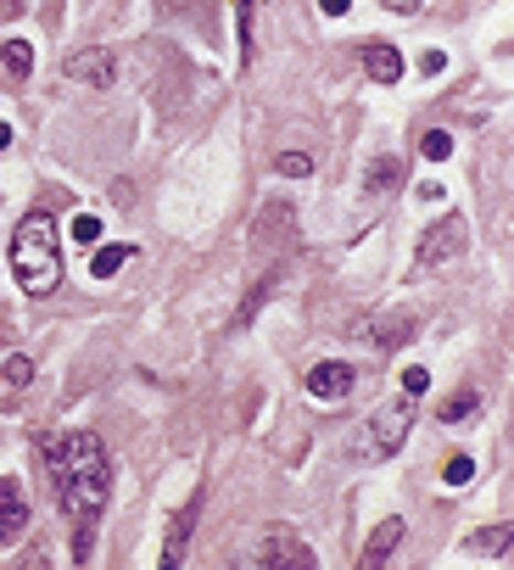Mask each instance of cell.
Masks as SVG:
<instances>
[{"mask_svg":"<svg viewBox=\"0 0 514 570\" xmlns=\"http://www.w3.org/2000/svg\"><path fill=\"white\" fill-rule=\"evenodd\" d=\"M196 509H202V498H191V504L174 515V526H168V542H162V564H168V570H174V564H185V542H191Z\"/></svg>","mask_w":514,"mask_h":570,"instance_id":"obj_10","label":"cell"},{"mask_svg":"<svg viewBox=\"0 0 514 570\" xmlns=\"http://www.w3.org/2000/svg\"><path fill=\"white\" fill-rule=\"evenodd\" d=\"M397 542H403V520L392 515V520H381V526L370 531V542H364V564H386V559L397 553Z\"/></svg>","mask_w":514,"mask_h":570,"instance_id":"obj_12","label":"cell"},{"mask_svg":"<svg viewBox=\"0 0 514 570\" xmlns=\"http://www.w3.org/2000/svg\"><path fill=\"white\" fill-rule=\"evenodd\" d=\"M45 470H51L62 509L78 526H96V515L107 509V493H113V470H107L101 437L96 431H67V437L45 442Z\"/></svg>","mask_w":514,"mask_h":570,"instance_id":"obj_1","label":"cell"},{"mask_svg":"<svg viewBox=\"0 0 514 570\" xmlns=\"http://www.w3.org/2000/svg\"><path fill=\"white\" fill-rule=\"evenodd\" d=\"M275 169H280L286 180H308V174H313V157H308V151H280Z\"/></svg>","mask_w":514,"mask_h":570,"instance_id":"obj_17","label":"cell"},{"mask_svg":"<svg viewBox=\"0 0 514 570\" xmlns=\"http://www.w3.org/2000/svg\"><path fill=\"white\" fill-rule=\"evenodd\" d=\"M464 252V218L459 213H442L431 229H425V240H419V258H414V275H431V269H442V264H453Z\"/></svg>","mask_w":514,"mask_h":570,"instance_id":"obj_4","label":"cell"},{"mask_svg":"<svg viewBox=\"0 0 514 570\" xmlns=\"http://www.w3.org/2000/svg\"><path fill=\"white\" fill-rule=\"evenodd\" d=\"M129 252H135V247H101L96 264H90V275H96V280H113V275L129 264Z\"/></svg>","mask_w":514,"mask_h":570,"instance_id":"obj_16","label":"cell"},{"mask_svg":"<svg viewBox=\"0 0 514 570\" xmlns=\"http://www.w3.org/2000/svg\"><path fill=\"white\" fill-rule=\"evenodd\" d=\"M403 180V157H375V169H370V180H364V191L370 196H381L386 185H397Z\"/></svg>","mask_w":514,"mask_h":570,"instance_id":"obj_15","label":"cell"},{"mask_svg":"<svg viewBox=\"0 0 514 570\" xmlns=\"http://www.w3.org/2000/svg\"><path fill=\"white\" fill-rule=\"evenodd\" d=\"M23 526H29L23 486H18V481H0V548H7L12 537H23Z\"/></svg>","mask_w":514,"mask_h":570,"instance_id":"obj_9","label":"cell"},{"mask_svg":"<svg viewBox=\"0 0 514 570\" xmlns=\"http://www.w3.org/2000/svg\"><path fill=\"white\" fill-rule=\"evenodd\" d=\"M275 286H280V275H269L264 286H257V291L246 297V308L235 313V324H251V319H257V308H264V302H269V291H275Z\"/></svg>","mask_w":514,"mask_h":570,"instance_id":"obj_20","label":"cell"},{"mask_svg":"<svg viewBox=\"0 0 514 570\" xmlns=\"http://www.w3.org/2000/svg\"><path fill=\"white\" fill-rule=\"evenodd\" d=\"M425 391H431V375H425V369H408V375H403V397H414V402H419Z\"/></svg>","mask_w":514,"mask_h":570,"instance_id":"obj_24","label":"cell"},{"mask_svg":"<svg viewBox=\"0 0 514 570\" xmlns=\"http://www.w3.org/2000/svg\"><path fill=\"white\" fill-rule=\"evenodd\" d=\"M7 146H12V129H7V123H0V151H7Z\"/></svg>","mask_w":514,"mask_h":570,"instance_id":"obj_29","label":"cell"},{"mask_svg":"<svg viewBox=\"0 0 514 570\" xmlns=\"http://www.w3.org/2000/svg\"><path fill=\"white\" fill-rule=\"evenodd\" d=\"M319 12H324V18H341V12H347V0H319Z\"/></svg>","mask_w":514,"mask_h":570,"instance_id":"obj_27","label":"cell"},{"mask_svg":"<svg viewBox=\"0 0 514 570\" xmlns=\"http://www.w3.org/2000/svg\"><path fill=\"white\" fill-rule=\"evenodd\" d=\"M240 67H251V0H240Z\"/></svg>","mask_w":514,"mask_h":570,"instance_id":"obj_23","label":"cell"},{"mask_svg":"<svg viewBox=\"0 0 514 570\" xmlns=\"http://www.w3.org/2000/svg\"><path fill=\"white\" fill-rule=\"evenodd\" d=\"M12 269H18V286L29 297H51L62 286V258H56V224L51 213H29L12 235Z\"/></svg>","mask_w":514,"mask_h":570,"instance_id":"obj_2","label":"cell"},{"mask_svg":"<svg viewBox=\"0 0 514 570\" xmlns=\"http://www.w3.org/2000/svg\"><path fill=\"white\" fill-rule=\"evenodd\" d=\"M353 380H358V375H353V364H335V358H330V364H313L302 386H308L319 402H335V397H347V391H353Z\"/></svg>","mask_w":514,"mask_h":570,"instance_id":"obj_8","label":"cell"},{"mask_svg":"<svg viewBox=\"0 0 514 570\" xmlns=\"http://www.w3.org/2000/svg\"><path fill=\"white\" fill-rule=\"evenodd\" d=\"M419 151L431 157V162H442V157L453 151V135H448V129H425V135H419Z\"/></svg>","mask_w":514,"mask_h":570,"instance_id":"obj_19","label":"cell"},{"mask_svg":"<svg viewBox=\"0 0 514 570\" xmlns=\"http://www.w3.org/2000/svg\"><path fill=\"white\" fill-rule=\"evenodd\" d=\"M364 73L375 85H392V78H403V56L392 45H364Z\"/></svg>","mask_w":514,"mask_h":570,"instance_id":"obj_13","label":"cell"},{"mask_svg":"<svg viewBox=\"0 0 514 570\" xmlns=\"http://www.w3.org/2000/svg\"><path fill=\"white\" fill-rule=\"evenodd\" d=\"M291 229V202H269L264 218L251 224V247H275V240Z\"/></svg>","mask_w":514,"mask_h":570,"instance_id":"obj_11","label":"cell"},{"mask_svg":"<svg viewBox=\"0 0 514 570\" xmlns=\"http://www.w3.org/2000/svg\"><path fill=\"white\" fill-rule=\"evenodd\" d=\"M251 559L269 564V570H308V564H313V548H308L297 531H269L264 542H257Z\"/></svg>","mask_w":514,"mask_h":570,"instance_id":"obj_7","label":"cell"},{"mask_svg":"<svg viewBox=\"0 0 514 570\" xmlns=\"http://www.w3.org/2000/svg\"><path fill=\"white\" fill-rule=\"evenodd\" d=\"M0 56H7L12 73H29V67H34V51H29L23 40H7V45H0Z\"/></svg>","mask_w":514,"mask_h":570,"instance_id":"obj_21","label":"cell"},{"mask_svg":"<svg viewBox=\"0 0 514 570\" xmlns=\"http://www.w3.org/2000/svg\"><path fill=\"white\" fill-rule=\"evenodd\" d=\"M470 548H481V553H497V559H503V553H508V526H486V531H475V537H470Z\"/></svg>","mask_w":514,"mask_h":570,"instance_id":"obj_18","label":"cell"},{"mask_svg":"<svg viewBox=\"0 0 514 570\" xmlns=\"http://www.w3.org/2000/svg\"><path fill=\"white\" fill-rule=\"evenodd\" d=\"M475 409H481V386H464V391H453V397L442 402V420L459 426V420H470Z\"/></svg>","mask_w":514,"mask_h":570,"instance_id":"obj_14","label":"cell"},{"mask_svg":"<svg viewBox=\"0 0 514 570\" xmlns=\"http://www.w3.org/2000/svg\"><path fill=\"white\" fill-rule=\"evenodd\" d=\"M408 426H414V397H397V402H386V409H381V415L364 426V437L353 442V459H364V464H375V459H392V453L403 448Z\"/></svg>","mask_w":514,"mask_h":570,"instance_id":"obj_3","label":"cell"},{"mask_svg":"<svg viewBox=\"0 0 514 570\" xmlns=\"http://www.w3.org/2000/svg\"><path fill=\"white\" fill-rule=\"evenodd\" d=\"M73 240H78V247H90V240H101V218H90V213H84V218H73Z\"/></svg>","mask_w":514,"mask_h":570,"instance_id":"obj_22","label":"cell"},{"mask_svg":"<svg viewBox=\"0 0 514 570\" xmlns=\"http://www.w3.org/2000/svg\"><path fill=\"white\" fill-rule=\"evenodd\" d=\"M0 375H7L12 386H23V380H34V364L29 358H7V364H0Z\"/></svg>","mask_w":514,"mask_h":570,"instance_id":"obj_25","label":"cell"},{"mask_svg":"<svg viewBox=\"0 0 514 570\" xmlns=\"http://www.w3.org/2000/svg\"><path fill=\"white\" fill-rule=\"evenodd\" d=\"M414 331H419V313H414V308H397V313H392V308H381V313L358 319V331H353V336H358V342H370V347H403Z\"/></svg>","mask_w":514,"mask_h":570,"instance_id":"obj_5","label":"cell"},{"mask_svg":"<svg viewBox=\"0 0 514 570\" xmlns=\"http://www.w3.org/2000/svg\"><path fill=\"white\" fill-rule=\"evenodd\" d=\"M73 85H90V90H113L118 85V51H73L67 56V67H62Z\"/></svg>","mask_w":514,"mask_h":570,"instance_id":"obj_6","label":"cell"},{"mask_svg":"<svg viewBox=\"0 0 514 570\" xmlns=\"http://www.w3.org/2000/svg\"><path fill=\"white\" fill-rule=\"evenodd\" d=\"M470 475H475V464H470V459L459 453V459H448V475H442V481H448V486H464Z\"/></svg>","mask_w":514,"mask_h":570,"instance_id":"obj_26","label":"cell"},{"mask_svg":"<svg viewBox=\"0 0 514 570\" xmlns=\"http://www.w3.org/2000/svg\"><path fill=\"white\" fill-rule=\"evenodd\" d=\"M392 12H419V0H386Z\"/></svg>","mask_w":514,"mask_h":570,"instance_id":"obj_28","label":"cell"}]
</instances>
